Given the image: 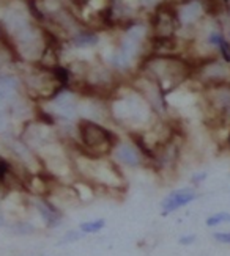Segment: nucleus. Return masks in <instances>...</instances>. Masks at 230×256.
<instances>
[{
    "mask_svg": "<svg viewBox=\"0 0 230 256\" xmlns=\"http://www.w3.org/2000/svg\"><path fill=\"white\" fill-rule=\"evenodd\" d=\"M78 136L82 144V154L90 156V158H106L118 143L117 134L92 120L79 121Z\"/></svg>",
    "mask_w": 230,
    "mask_h": 256,
    "instance_id": "nucleus-1",
    "label": "nucleus"
},
{
    "mask_svg": "<svg viewBox=\"0 0 230 256\" xmlns=\"http://www.w3.org/2000/svg\"><path fill=\"white\" fill-rule=\"evenodd\" d=\"M147 68L151 71V74H155V82L169 90L183 82L189 74V66L175 58H155L148 62Z\"/></svg>",
    "mask_w": 230,
    "mask_h": 256,
    "instance_id": "nucleus-2",
    "label": "nucleus"
},
{
    "mask_svg": "<svg viewBox=\"0 0 230 256\" xmlns=\"http://www.w3.org/2000/svg\"><path fill=\"white\" fill-rule=\"evenodd\" d=\"M67 79L68 74L62 70H41L27 74L26 85L29 92L37 98H52L57 96Z\"/></svg>",
    "mask_w": 230,
    "mask_h": 256,
    "instance_id": "nucleus-3",
    "label": "nucleus"
},
{
    "mask_svg": "<svg viewBox=\"0 0 230 256\" xmlns=\"http://www.w3.org/2000/svg\"><path fill=\"white\" fill-rule=\"evenodd\" d=\"M199 198L195 188L192 187H181V188H175V190L169 192V195L164 196L161 202V214L166 217L173 212H177L178 209L188 206L194 203L195 200Z\"/></svg>",
    "mask_w": 230,
    "mask_h": 256,
    "instance_id": "nucleus-4",
    "label": "nucleus"
},
{
    "mask_svg": "<svg viewBox=\"0 0 230 256\" xmlns=\"http://www.w3.org/2000/svg\"><path fill=\"white\" fill-rule=\"evenodd\" d=\"M111 154L117 164L125 165L128 168H139L145 164V158L133 143H117Z\"/></svg>",
    "mask_w": 230,
    "mask_h": 256,
    "instance_id": "nucleus-5",
    "label": "nucleus"
},
{
    "mask_svg": "<svg viewBox=\"0 0 230 256\" xmlns=\"http://www.w3.org/2000/svg\"><path fill=\"white\" fill-rule=\"evenodd\" d=\"M178 19L175 11L170 6H161L155 14V32L158 38H172L175 28H177Z\"/></svg>",
    "mask_w": 230,
    "mask_h": 256,
    "instance_id": "nucleus-6",
    "label": "nucleus"
},
{
    "mask_svg": "<svg viewBox=\"0 0 230 256\" xmlns=\"http://www.w3.org/2000/svg\"><path fill=\"white\" fill-rule=\"evenodd\" d=\"M37 209L49 228H57L62 225V212L52 203H49L48 200H38Z\"/></svg>",
    "mask_w": 230,
    "mask_h": 256,
    "instance_id": "nucleus-7",
    "label": "nucleus"
},
{
    "mask_svg": "<svg viewBox=\"0 0 230 256\" xmlns=\"http://www.w3.org/2000/svg\"><path fill=\"white\" fill-rule=\"evenodd\" d=\"M106 228V220L104 218H95V220H87L82 222L79 225V231L82 232L84 236H89V234H96Z\"/></svg>",
    "mask_w": 230,
    "mask_h": 256,
    "instance_id": "nucleus-8",
    "label": "nucleus"
},
{
    "mask_svg": "<svg viewBox=\"0 0 230 256\" xmlns=\"http://www.w3.org/2000/svg\"><path fill=\"white\" fill-rule=\"evenodd\" d=\"M225 224H230V212H216V214H211L210 217H206L205 220V225L208 228H216Z\"/></svg>",
    "mask_w": 230,
    "mask_h": 256,
    "instance_id": "nucleus-9",
    "label": "nucleus"
},
{
    "mask_svg": "<svg viewBox=\"0 0 230 256\" xmlns=\"http://www.w3.org/2000/svg\"><path fill=\"white\" fill-rule=\"evenodd\" d=\"M12 58H13L12 49L7 46L5 41L2 38H0V68H2V66H5L7 63L12 62Z\"/></svg>",
    "mask_w": 230,
    "mask_h": 256,
    "instance_id": "nucleus-10",
    "label": "nucleus"
},
{
    "mask_svg": "<svg viewBox=\"0 0 230 256\" xmlns=\"http://www.w3.org/2000/svg\"><path fill=\"white\" fill-rule=\"evenodd\" d=\"M96 36L92 35V33H79V35L74 36V42L78 44V46H87V44H93L96 42Z\"/></svg>",
    "mask_w": 230,
    "mask_h": 256,
    "instance_id": "nucleus-11",
    "label": "nucleus"
},
{
    "mask_svg": "<svg viewBox=\"0 0 230 256\" xmlns=\"http://www.w3.org/2000/svg\"><path fill=\"white\" fill-rule=\"evenodd\" d=\"M214 240L216 242H221V244H225V246L230 247V231H221V232H214L213 234Z\"/></svg>",
    "mask_w": 230,
    "mask_h": 256,
    "instance_id": "nucleus-12",
    "label": "nucleus"
},
{
    "mask_svg": "<svg viewBox=\"0 0 230 256\" xmlns=\"http://www.w3.org/2000/svg\"><path fill=\"white\" fill-rule=\"evenodd\" d=\"M206 172H195L192 176H191V182L194 184V186H200L202 182H205V180H206Z\"/></svg>",
    "mask_w": 230,
    "mask_h": 256,
    "instance_id": "nucleus-13",
    "label": "nucleus"
},
{
    "mask_svg": "<svg viewBox=\"0 0 230 256\" xmlns=\"http://www.w3.org/2000/svg\"><path fill=\"white\" fill-rule=\"evenodd\" d=\"M219 49H221V52H222L224 60L225 62H230V44L222 40L221 42H219Z\"/></svg>",
    "mask_w": 230,
    "mask_h": 256,
    "instance_id": "nucleus-14",
    "label": "nucleus"
},
{
    "mask_svg": "<svg viewBox=\"0 0 230 256\" xmlns=\"http://www.w3.org/2000/svg\"><path fill=\"white\" fill-rule=\"evenodd\" d=\"M194 240H195V236H194V234H183V236L178 239V242L181 244V246H184V247L192 246Z\"/></svg>",
    "mask_w": 230,
    "mask_h": 256,
    "instance_id": "nucleus-15",
    "label": "nucleus"
},
{
    "mask_svg": "<svg viewBox=\"0 0 230 256\" xmlns=\"http://www.w3.org/2000/svg\"><path fill=\"white\" fill-rule=\"evenodd\" d=\"M4 128H5V118L0 114V129H4Z\"/></svg>",
    "mask_w": 230,
    "mask_h": 256,
    "instance_id": "nucleus-16",
    "label": "nucleus"
},
{
    "mask_svg": "<svg viewBox=\"0 0 230 256\" xmlns=\"http://www.w3.org/2000/svg\"><path fill=\"white\" fill-rule=\"evenodd\" d=\"M2 225H5V218H4L2 212H0V226H2Z\"/></svg>",
    "mask_w": 230,
    "mask_h": 256,
    "instance_id": "nucleus-17",
    "label": "nucleus"
},
{
    "mask_svg": "<svg viewBox=\"0 0 230 256\" xmlns=\"http://www.w3.org/2000/svg\"><path fill=\"white\" fill-rule=\"evenodd\" d=\"M227 144H228V148H230V132H228V137H227Z\"/></svg>",
    "mask_w": 230,
    "mask_h": 256,
    "instance_id": "nucleus-18",
    "label": "nucleus"
}]
</instances>
